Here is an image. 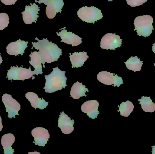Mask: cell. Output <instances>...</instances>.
<instances>
[{"label": "cell", "mask_w": 155, "mask_h": 154, "mask_svg": "<svg viewBox=\"0 0 155 154\" xmlns=\"http://www.w3.org/2000/svg\"><path fill=\"white\" fill-rule=\"evenodd\" d=\"M40 10L39 6L35 3L31 4V5H26L25 11L22 13L25 23L30 24L32 23H36L39 17L38 14Z\"/></svg>", "instance_id": "9c48e42d"}, {"label": "cell", "mask_w": 155, "mask_h": 154, "mask_svg": "<svg viewBox=\"0 0 155 154\" xmlns=\"http://www.w3.org/2000/svg\"><path fill=\"white\" fill-rule=\"evenodd\" d=\"M7 77L8 80H24L30 79L34 75V71H32L31 67L29 69L23 67H11V69L7 71Z\"/></svg>", "instance_id": "5b68a950"}, {"label": "cell", "mask_w": 155, "mask_h": 154, "mask_svg": "<svg viewBox=\"0 0 155 154\" xmlns=\"http://www.w3.org/2000/svg\"><path fill=\"white\" fill-rule=\"evenodd\" d=\"M28 43V41L21 40V39L9 43L6 47V52L9 55H15V56L19 55H23L24 53L25 50L27 48Z\"/></svg>", "instance_id": "7c38bea8"}, {"label": "cell", "mask_w": 155, "mask_h": 154, "mask_svg": "<svg viewBox=\"0 0 155 154\" xmlns=\"http://www.w3.org/2000/svg\"><path fill=\"white\" fill-rule=\"evenodd\" d=\"M153 22L152 16L149 15L137 16L134 22L135 31L137 32V35L147 37L153 32Z\"/></svg>", "instance_id": "3957f363"}, {"label": "cell", "mask_w": 155, "mask_h": 154, "mask_svg": "<svg viewBox=\"0 0 155 154\" xmlns=\"http://www.w3.org/2000/svg\"><path fill=\"white\" fill-rule=\"evenodd\" d=\"M88 89L85 87V85H83L82 83L76 82L74 84L71 90V97L74 99H79L81 97H86L85 93L89 92Z\"/></svg>", "instance_id": "ffe728a7"}, {"label": "cell", "mask_w": 155, "mask_h": 154, "mask_svg": "<svg viewBox=\"0 0 155 154\" xmlns=\"http://www.w3.org/2000/svg\"><path fill=\"white\" fill-rule=\"evenodd\" d=\"M15 141V137L12 134H7L4 135L1 139V144L4 149L5 154H13L14 150L11 147Z\"/></svg>", "instance_id": "e0dca14e"}, {"label": "cell", "mask_w": 155, "mask_h": 154, "mask_svg": "<svg viewBox=\"0 0 155 154\" xmlns=\"http://www.w3.org/2000/svg\"><path fill=\"white\" fill-rule=\"evenodd\" d=\"M152 153L153 154H155V145L153 146V150H152Z\"/></svg>", "instance_id": "f1b7e54d"}, {"label": "cell", "mask_w": 155, "mask_h": 154, "mask_svg": "<svg viewBox=\"0 0 155 154\" xmlns=\"http://www.w3.org/2000/svg\"><path fill=\"white\" fill-rule=\"evenodd\" d=\"M152 48H153V52L154 53H155V43L154 44H153Z\"/></svg>", "instance_id": "f546056e"}, {"label": "cell", "mask_w": 155, "mask_h": 154, "mask_svg": "<svg viewBox=\"0 0 155 154\" xmlns=\"http://www.w3.org/2000/svg\"><path fill=\"white\" fill-rule=\"evenodd\" d=\"M25 97L30 101L32 107L35 109L37 108L45 109L49 104V102H46L43 98L41 99L34 92H27L25 95Z\"/></svg>", "instance_id": "2e32d148"}, {"label": "cell", "mask_w": 155, "mask_h": 154, "mask_svg": "<svg viewBox=\"0 0 155 154\" xmlns=\"http://www.w3.org/2000/svg\"><path fill=\"white\" fill-rule=\"evenodd\" d=\"M118 107L119 108L118 112H120L122 116L125 117H127L130 115L134 107L132 102L130 101L123 102Z\"/></svg>", "instance_id": "603a6c76"}, {"label": "cell", "mask_w": 155, "mask_h": 154, "mask_svg": "<svg viewBox=\"0 0 155 154\" xmlns=\"http://www.w3.org/2000/svg\"><path fill=\"white\" fill-rule=\"evenodd\" d=\"M99 103L97 100H87L81 106L82 112L86 113L91 119H95L97 117L99 112L98 111Z\"/></svg>", "instance_id": "9a60e30c"}, {"label": "cell", "mask_w": 155, "mask_h": 154, "mask_svg": "<svg viewBox=\"0 0 155 154\" xmlns=\"http://www.w3.org/2000/svg\"><path fill=\"white\" fill-rule=\"evenodd\" d=\"M44 4L47 5L46 14L50 19H54L57 13L61 12L64 5L63 0H46Z\"/></svg>", "instance_id": "30bf717a"}, {"label": "cell", "mask_w": 155, "mask_h": 154, "mask_svg": "<svg viewBox=\"0 0 155 154\" xmlns=\"http://www.w3.org/2000/svg\"><path fill=\"white\" fill-rule=\"evenodd\" d=\"M35 39L38 41V42H33V48L39 50V53L41 60L42 63L43 65L47 63H51L57 61L62 55V49L58 47L55 43L49 41L47 39H43L40 40L37 38Z\"/></svg>", "instance_id": "6da1fadb"}, {"label": "cell", "mask_w": 155, "mask_h": 154, "mask_svg": "<svg viewBox=\"0 0 155 154\" xmlns=\"http://www.w3.org/2000/svg\"><path fill=\"white\" fill-rule=\"evenodd\" d=\"M143 62V61H141L137 56H135L131 57L125 63L128 69L136 72L141 70Z\"/></svg>", "instance_id": "44dd1931"}, {"label": "cell", "mask_w": 155, "mask_h": 154, "mask_svg": "<svg viewBox=\"0 0 155 154\" xmlns=\"http://www.w3.org/2000/svg\"><path fill=\"white\" fill-rule=\"evenodd\" d=\"M142 106V108L146 112L152 113L155 111V104L153 103L150 97L142 96L138 99Z\"/></svg>", "instance_id": "7402d4cb"}, {"label": "cell", "mask_w": 155, "mask_h": 154, "mask_svg": "<svg viewBox=\"0 0 155 154\" xmlns=\"http://www.w3.org/2000/svg\"><path fill=\"white\" fill-rule=\"evenodd\" d=\"M2 128L3 125L2 124V118H1V116H0V132L2 131Z\"/></svg>", "instance_id": "4316f807"}, {"label": "cell", "mask_w": 155, "mask_h": 154, "mask_svg": "<svg viewBox=\"0 0 155 154\" xmlns=\"http://www.w3.org/2000/svg\"><path fill=\"white\" fill-rule=\"evenodd\" d=\"M28 154H40V153L37 152H30V153H28Z\"/></svg>", "instance_id": "1f68e13d"}, {"label": "cell", "mask_w": 155, "mask_h": 154, "mask_svg": "<svg viewBox=\"0 0 155 154\" xmlns=\"http://www.w3.org/2000/svg\"><path fill=\"white\" fill-rule=\"evenodd\" d=\"M56 33L61 39V42L72 45L73 47L78 46L82 43V38L73 33L67 31L65 28L60 32Z\"/></svg>", "instance_id": "4fadbf2b"}, {"label": "cell", "mask_w": 155, "mask_h": 154, "mask_svg": "<svg viewBox=\"0 0 155 154\" xmlns=\"http://www.w3.org/2000/svg\"><path fill=\"white\" fill-rule=\"evenodd\" d=\"M1 2L5 5H12L15 4L17 0H1Z\"/></svg>", "instance_id": "484cf974"}, {"label": "cell", "mask_w": 155, "mask_h": 154, "mask_svg": "<svg viewBox=\"0 0 155 154\" xmlns=\"http://www.w3.org/2000/svg\"><path fill=\"white\" fill-rule=\"evenodd\" d=\"M74 120H71V118L68 117L64 112L61 113L58 120V127H60L63 134H69L74 131L73 125Z\"/></svg>", "instance_id": "5bb4252c"}, {"label": "cell", "mask_w": 155, "mask_h": 154, "mask_svg": "<svg viewBox=\"0 0 155 154\" xmlns=\"http://www.w3.org/2000/svg\"><path fill=\"white\" fill-rule=\"evenodd\" d=\"M147 1L148 0H126L128 5L132 7L140 6Z\"/></svg>", "instance_id": "d4e9b609"}, {"label": "cell", "mask_w": 155, "mask_h": 154, "mask_svg": "<svg viewBox=\"0 0 155 154\" xmlns=\"http://www.w3.org/2000/svg\"><path fill=\"white\" fill-rule=\"evenodd\" d=\"M78 16L83 21L94 23L103 18L101 11L95 6H85L80 8L78 11Z\"/></svg>", "instance_id": "277c9868"}, {"label": "cell", "mask_w": 155, "mask_h": 154, "mask_svg": "<svg viewBox=\"0 0 155 154\" xmlns=\"http://www.w3.org/2000/svg\"><path fill=\"white\" fill-rule=\"evenodd\" d=\"M2 101L5 107L6 112L8 113V118L12 119L15 118L16 115H19L18 112L21 109V105L11 95L7 94L3 95Z\"/></svg>", "instance_id": "52a82bcc"}, {"label": "cell", "mask_w": 155, "mask_h": 154, "mask_svg": "<svg viewBox=\"0 0 155 154\" xmlns=\"http://www.w3.org/2000/svg\"><path fill=\"white\" fill-rule=\"evenodd\" d=\"M2 61L3 60L2 59V57H1V53H0V65H1V63L2 62Z\"/></svg>", "instance_id": "4dcf8cb0"}, {"label": "cell", "mask_w": 155, "mask_h": 154, "mask_svg": "<svg viewBox=\"0 0 155 154\" xmlns=\"http://www.w3.org/2000/svg\"><path fill=\"white\" fill-rule=\"evenodd\" d=\"M9 24V15L5 13H0V30H3Z\"/></svg>", "instance_id": "cb8c5ba5"}, {"label": "cell", "mask_w": 155, "mask_h": 154, "mask_svg": "<svg viewBox=\"0 0 155 154\" xmlns=\"http://www.w3.org/2000/svg\"><path fill=\"white\" fill-rule=\"evenodd\" d=\"M122 39L115 33H107L104 35L100 42V48L104 49L115 50L122 46Z\"/></svg>", "instance_id": "8992f818"}, {"label": "cell", "mask_w": 155, "mask_h": 154, "mask_svg": "<svg viewBox=\"0 0 155 154\" xmlns=\"http://www.w3.org/2000/svg\"><path fill=\"white\" fill-rule=\"evenodd\" d=\"M46 1V0H39V1L37 2H38L39 4L44 3Z\"/></svg>", "instance_id": "83f0119b"}, {"label": "cell", "mask_w": 155, "mask_h": 154, "mask_svg": "<svg viewBox=\"0 0 155 154\" xmlns=\"http://www.w3.org/2000/svg\"><path fill=\"white\" fill-rule=\"evenodd\" d=\"M31 134L34 137V143L41 147L45 146L50 137L48 130L43 127H38L34 128L32 130Z\"/></svg>", "instance_id": "8fae6325"}, {"label": "cell", "mask_w": 155, "mask_h": 154, "mask_svg": "<svg viewBox=\"0 0 155 154\" xmlns=\"http://www.w3.org/2000/svg\"><path fill=\"white\" fill-rule=\"evenodd\" d=\"M97 78L99 82L106 85H114V86H117L119 87L120 85L124 84L123 79L121 77H118L117 74L107 71L99 72L97 74Z\"/></svg>", "instance_id": "ba28073f"}, {"label": "cell", "mask_w": 155, "mask_h": 154, "mask_svg": "<svg viewBox=\"0 0 155 154\" xmlns=\"http://www.w3.org/2000/svg\"><path fill=\"white\" fill-rule=\"evenodd\" d=\"M70 61L72 63V68H78L82 67L89 57L87 55V52H74L70 55Z\"/></svg>", "instance_id": "ac0fdd59"}, {"label": "cell", "mask_w": 155, "mask_h": 154, "mask_svg": "<svg viewBox=\"0 0 155 154\" xmlns=\"http://www.w3.org/2000/svg\"><path fill=\"white\" fill-rule=\"evenodd\" d=\"M29 56L31 58V60L29 61V63L35 68L34 71V75L38 76L40 74L42 75L43 72L42 71V66L41 65L42 63L39 52L37 51L33 52H31V54L29 55Z\"/></svg>", "instance_id": "d6986e66"}, {"label": "cell", "mask_w": 155, "mask_h": 154, "mask_svg": "<svg viewBox=\"0 0 155 154\" xmlns=\"http://www.w3.org/2000/svg\"><path fill=\"white\" fill-rule=\"evenodd\" d=\"M154 66H155V63H154Z\"/></svg>", "instance_id": "d6a6232c"}, {"label": "cell", "mask_w": 155, "mask_h": 154, "mask_svg": "<svg viewBox=\"0 0 155 154\" xmlns=\"http://www.w3.org/2000/svg\"><path fill=\"white\" fill-rule=\"evenodd\" d=\"M65 71H63L58 67L53 68V71L49 75H45L46 80L44 89L47 93H52L65 88L66 86L67 77Z\"/></svg>", "instance_id": "7a4b0ae2"}]
</instances>
